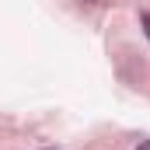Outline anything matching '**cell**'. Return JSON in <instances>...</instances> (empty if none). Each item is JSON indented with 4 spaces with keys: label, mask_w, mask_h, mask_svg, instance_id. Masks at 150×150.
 Wrapping results in <instances>:
<instances>
[{
    "label": "cell",
    "mask_w": 150,
    "mask_h": 150,
    "mask_svg": "<svg viewBox=\"0 0 150 150\" xmlns=\"http://www.w3.org/2000/svg\"><path fill=\"white\" fill-rule=\"evenodd\" d=\"M143 32H147V38H150V14H143Z\"/></svg>",
    "instance_id": "obj_1"
},
{
    "label": "cell",
    "mask_w": 150,
    "mask_h": 150,
    "mask_svg": "<svg viewBox=\"0 0 150 150\" xmlns=\"http://www.w3.org/2000/svg\"><path fill=\"white\" fill-rule=\"evenodd\" d=\"M136 150H150V140H147V143H140V147H136Z\"/></svg>",
    "instance_id": "obj_2"
}]
</instances>
